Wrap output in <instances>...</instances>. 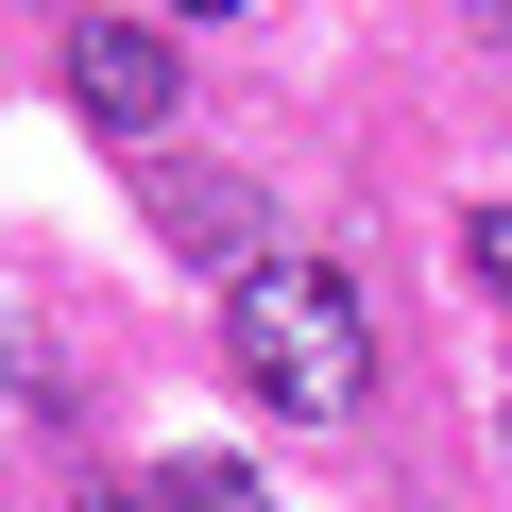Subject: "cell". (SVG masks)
<instances>
[{
  "instance_id": "1",
  "label": "cell",
  "mask_w": 512,
  "mask_h": 512,
  "mask_svg": "<svg viewBox=\"0 0 512 512\" xmlns=\"http://www.w3.org/2000/svg\"><path fill=\"white\" fill-rule=\"evenodd\" d=\"M222 359L256 376V410H291V427H342L359 393H376V325H359V291L325 274V256H256V274H222Z\"/></svg>"
},
{
  "instance_id": "2",
  "label": "cell",
  "mask_w": 512,
  "mask_h": 512,
  "mask_svg": "<svg viewBox=\"0 0 512 512\" xmlns=\"http://www.w3.org/2000/svg\"><path fill=\"white\" fill-rule=\"evenodd\" d=\"M69 103H86L103 137H171L188 35H171V18H69Z\"/></svg>"
},
{
  "instance_id": "3",
  "label": "cell",
  "mask_w": 512,
  "mask_h": 512,
  "mask_svg": "<svg viewBox=\"0 0 512 512\" xmlns=\"http://www.w3.org/2000/svg\"><path fill=\"white\" fill-rule=\"evenodd\" d=\"M154 495H171V512H274V478H239V461H171Z\"/></svg>"
},
{
  "instance_id": "4",
  "label": "cell",
  "mask_w": 512,
  "mask_h": 512,
  "mask_svg": "<svg viewBox=\"0 0 512 512\" xmlns=\"http://www.w3.org/2000/svg\"><path fill=\"white\" fill-rule=\"evenodd\" d=\"M461 256H478V274L512 291V205H478V222H461Z\"/></svg>"
},
{
  "instance_id": "5",
  "label": "cell",
  "mask_w": 512,
  "mask_h": 512,
  "mask_svg": "<svg viewBox=\"0 0 512 512\" xmlns=\"http://www.w3.org/2000/svg\"><path fill=\"white\" fill-rule=\"evenodd\" d=\"M86 512H171V495H154V478H103V495H86Z\"/></svg>"
},
{
  "instance_id": "6",
  "label": "cell",
  "mask_w": 512,
  "mask_h": 512,
  "mask_svg": "<svg viewBox=\"0 0 512 512\" xmlns=\"http://www.w3.org/2000/svg\"><path fill=\"white\" fill-rule=\"evenodd\" d=\"M495 52H512V18H495Z\"/></svg>"
}]
</instances>
